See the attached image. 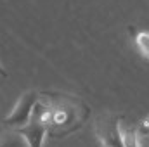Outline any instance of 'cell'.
Returning a JSON list of instances; mask_svg holds the SVG:
<instances>
[{
    "instance_id": "obj_6",
    "label": "cell",
    "mask_w": 149,
    "mask_h": 147,
    "mask_svg": "<svg viewBox=\"0 0 149 147\" xmlns=\"http://www.w3.org/2000/svg\"><path fill=\"white\" fill-rule=\"evenodd\" d=\"M137 144L139 147H149V130L146 132L137 130Z\"/></svg>"
},
{
    "instance_id": "obj_7",
    "label": "cell",
    "mask_w": 149,
    "mask_h": 147,
    "mask_svg": "<svg viewBox=\"0 0 149 147\" xmlns=\"http://www.w3.org/2000/svg\"><path fill=\"white\" fill-rule=\"evenodd\" d=\"M0 74H2V76H7V73H5V71H3L2 68H0Z\"/></svg>"
},
{
    "instance_id": "obj_2",
    "label": "cell",
    "mask_w": 149,
    "mask_h": 147,
    "mask_svg": "<svg viewBox=\"0 0 149 147\" xmlns=\"http://www.w3.org/2000/svg\"><path fill=\"white\" fill-rule=\"evenodd\" d=\"M38 99H40V95L35 90L24 92L19 97V101L16 102V106H14V109L10 111V114L3 119V123L9 128H14V130L19 128V126H23V125H26L28 119H30V116H31V112H33L35 104L38 102Z\"/></svg>"
},
{
    "instance_id": "obj_4",
    "label": "cell",
    "mask_w": 149,
    "mask_h": 147,
    "mask_svg": "<svg viewBox=\"0 0 149 147\" xmlns=\"http://www.w3.org/2000/svg\"><path fill=\"white\" fill-rule=\"evenodd\" d=\"M0 147H26V142L17 130H12L0 135Z\"/></svg>"
},
{
    "instance_id": "obj_3",
    "label": "cell",
    "mask_w": 149,
    "mask_h": 147,
    "mask_svg": "<svg viewBox=\"0 0 149 147\" xmlns=\"http://www.w3.org/2000/svg\"><path fill=\"white\" fill-rule=\"evenodd\" d=\"M95 133L97 139L104 147H125L123 146V135L120 128V121L116 116L106 114L101 116L95 123Z\"/></svg>"
},
{
    "instance_id": "obj_5",
    "label": "cell",
    "mask_w": 149,
    "mask_h": 147,
    "mask_svg": "<svg viewBox=\"0 0 149 147\" xmlns=\"http://www.w3.org/2000/svg\"><path fill=\"white\" fill-rule=\"evenodd\" d=\"M137 47H139V50L149 57V33H141V35H137Z\"/></svg>"
},
{
    "instance_id": "obj_1",
    "label": "cell",
    "mask_w": 149,
    "mask_h": 147,
    "mask_svg": "<svg viewBox=\"0 0 149 147\" xmlns=\"http://www.w3.org/2000/svg\"><path fill=\"white\" fill-rule=\"evenodd\" d=\"M47 112H49V107L37 102L35 107H33L31 116H30V119H28V123L19 126V128H16L21 133V137L24 139L26 147H42L45 133L49 130Z\"/></svg>"
}]
</instances>
